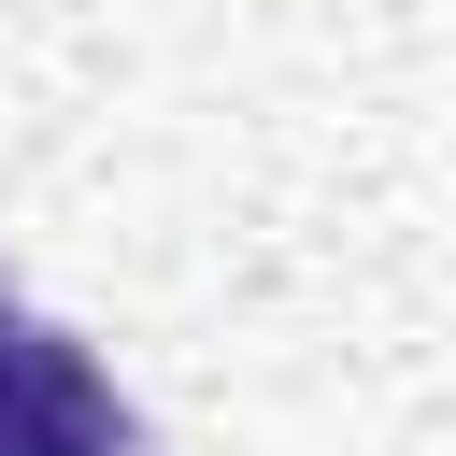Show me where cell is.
I'll return each instance as SVG.
<instances>
[{
    "label": "cell",
    "mask_w": 456,
    "mask_h": 456,
    "mask_svg": "<svg viewBox=\"0 0 456 456\" xmlns=\"http://www.w3.org/2000/svg\"><path fill=\"white\" fill-rule=\"evenodd\" d=\"M0 456H157L142 399L86 356V328H57L14 271H0Z\"/></svg>",
    "instance_id": "cell-1"
}]
</instances>
